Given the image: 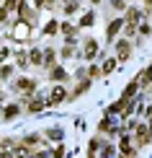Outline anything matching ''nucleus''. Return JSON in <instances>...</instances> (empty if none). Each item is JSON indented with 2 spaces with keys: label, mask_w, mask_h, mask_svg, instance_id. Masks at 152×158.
Masks as SVG:
<instances>
[{
  "label": "nucleus",
  "mask_w": 152,
  "mask_h": 158,
  "mask_svg": "<svg viewBox=\"0 0 152 158\" xmlns=\"http://www.w3.org/2000/svg\"><path fill=\"white\" fill-rule=\"evenodd\" d=\"M121 26H124V21H114V23H111V29H108V39H114V36H116V31L121 29Z\"/></svg>",
  "instance_id": "obj_1"
},
{
  "label": "nucleus",
  "mask_w": 152,
  "mask_h": 158,
  "mask_svg": "<svg viewBox=\"0 0 152 158\" xmlns=\"http://www.w3.org/2000/svg\"><path fill=\"white\" fill-rule=\"evenodd\" d=\"M119 57H121V60H124V57H129V44L127 42H119Z\"/></svg>",
  "instance_id": "obj_2"
},
{
  "label": "nucleus",
  "mask_w": 152,
  "mask_h": 158,
  "mask_svg": "<svg viewBox=\"0 0 152 158\" xmlns=\"http://www.w3.org/2000/svg\"><path fill=\"white\" fill-rule=\"evenodd\" d=\"M95 49H98V44L95 42H88V44H85V57H93Z\"/></svg>",
  "instance_id": "obj_3"
},
{
  "label": "nucleus",
  "mask_w": 152,
  "mask_h": 158,
  "mask_svg": "<svg viewBox=\"0 0 152 158\" xmlns=\"http://www.w3.org/2000/svg\"><path fill=\"white\" fill-rule=\"evenodd\" d=\"M62 98H64V91H62V88L52 91V101H62Z\"/></svg>",
  "instance_id": "obj_4"
},
{
  "label": "nucleus",
  "mask_w": 152,
  "mask_h": 158,
  "mask_svg": "<svg viewBox=\"0 0 152 158\" xmlns=\"http://www.w3.org/2000/svg\"><path fill=\"white\" fill-rule=\"evenodd\" d=\"M41 106H44V104H41V98H36V101H31V111H39Z\"/></svg>",
  "instance_id": "obj_5"
},
{
  "label": "nucleus",
  "mask_w": 152,
  "mask_h": 158,
  "mask_svg": "<svg viewBox=\"0 0 152 158\" xmlns=\"http://www.w3.org/2000/svg\"><path fill=\"white\" fill-rule=\"evenodd\" d=\"M52 78H57V81H62V78H64V70H52Z\"/></svg>",
  "instance_id": "obj_6"
},
{
  "label": "nucleus",
  "mask_w": 152,
  "mask_h": 158,
  "mask_svg": "<svg viewBox=\"0 0 152 158\" xmlns=\"http://www.w3.org/2000/svg\"><path fill=\"white\" fill-rule=\"evenodd\" d=\"M16 111H18V106H8V111H5V117H16Z\"/></svg>",
  "instance_id": "obj_7"
},
{
  "label": "nucleus",
  "mask_w": 152,
  "mask_h": 158,
  "mask_svg": "<svg viewBox=\"0 0 152 158\" xmlns=\"http://www.w3.org/2000/svg\"><path fill=\"white\" fill-rule=\"evenodd\" d=\"M111 3H114V8H116V10H121V8H124V0H111Z\"/></svg>",
  "instance_id": "obj_8"
},
{
  "label": "nucleus",
  "mask_w": 152,
  "mask_h": 158,
  "mask_svg": "<svg viewBox=\"0 0 152 158\" xmlns=\"http://www.w3.org/2000/svg\"><path fill=\"white\" fill-rule=\"evenodd\" d=\"M114 65H116L114 60H108V62H106V65H103V70H106V73H108V70H114Z\"/></svg>",
  "instance_id": "obj_9"
},
{
  "label": "nucleus",
  "mask_w": 152,
  "mask_h": 158,
  "mask_svg": "<svg viewBox=\"0 0 152 158\" xmlns=\"http://www.w3.org/2000/svg\"><path fill=\"white\" fill-rule=\"evenodd\" d=\"M18 85H21V91H26V88H31V83H29V81H18Z\"/></svg>",
  "instance_id": "obj_10"
}]
</instances>
